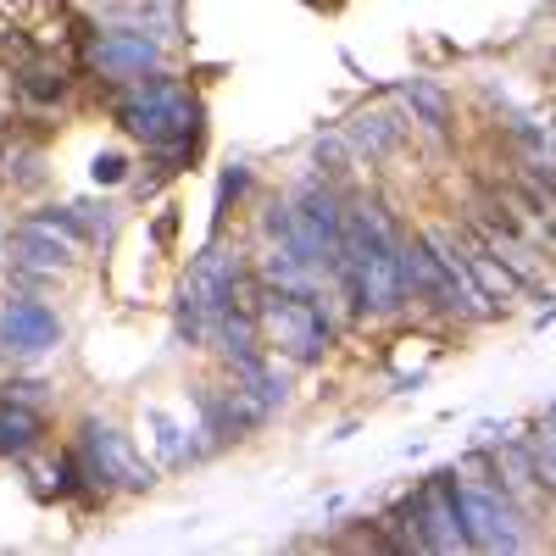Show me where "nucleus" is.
Instances as JSON below:
<instances>
[{"mask_svg": "<svg viewBox=\"0 0 556 556\" xmlns=\"http://www.w3.org/2000/svg\"><path fill=\"white\" fill-rule=\"evenodd\" d=\"M0 345H7L12 356L51 351V345H62V317L45 306V301L12 295L7 306H0Z\"/></svg>", "mask_w": 556, "mask_h": 556, "instance_id": "7", "label": "nucleus"}, {"mask_svg": "<svg viewBox=\"0 0 556 556\" xmlns=\"http://www.w3.org/2000/svg\"><path fill=\"white\" fill-rule=\"evenodd\" d=\"M256 334L273 356H290V362H317L329 351L334 329L306 295H290V290H262L256 301Z\"/></svg>", "mask_w": 556, "mask_h": 556, "instance_id": "3", "label": "nucleus"}, {"mask_svg": "<svg viewBox=\"0 0 556 556\" xmlns=\"http://www.w3.org/2000/svg\"><path fill=\"white\" fill-rule=\"evenodd\" d=\"M146 424L156 429V445H162V456H167V462H190V456H195L190 445L178 440V424H173L167 412H146Z\"/></svg>", "mask_w": 556, "mask_h": 556, "instance_id": "18", "label": "nucleus"}, {"mask_svg": "<svg viewBox=\"0 0 556 556\" xmlns=\"http://www.w3.org/2000/svg\"><path fill=\"white\" fill-rule=\"evenodd\" d=\"M401 101L412 106V117L424 123L429 134H445L451 128V101H445V89H434L429 78H406L401 84Z\"/></svg>", "mask_w": 556, "mask_h": 556, "instance_id": "14", "label": "nucleus"}, {"mask_svg": "<svg viewBox=\"0 0 556 556\" xmlns=\"http://www.w3.org/2000/svg\"><path fill=\"white\" fill-rule=\"evenodd\" d=\"M451 479H456V506H462V523H468L473 551H523V545H529V534H523V506L506 495L490 473L462 468V473H451Z\"/></svg>", "mask_w": 556, "mask_h": 556, "instance_id": "4", "label": "nucleus"}, {"mask_svg": "<svg viewBox=\"0 0 556 556\" xmlns=\"http://www.w3.org/2000/svg\"><path fill=\"white\" fill-rule=\"evenodd\" d=\"M401 285L417 301H440V306L456 312V285H451L445 262L429 251V240H401Z\"/></svg>", "mask_w": 556, "mask_h": 556, "instance_id": "10", "label": "nucleus"}, {"mask_svg": "<svg viewBox=\"0 0 556 556\" xmlns=\"http://www.w3.org/2000/svg\"><path fill=\"white\" fill-rule=\"evenodd\" d=\"M495 484L513 495L523 513H534V506L545 501V484H540L534 462H529V445H506V451H495Z\"/></svg>", "mask_w": 556, "mask_h": 556, "instance_id": "12", "label": "nucleus"}, {"mask_svg": "<svg viewBox=\"0 0 556 556\" xmlns=\"http://www.w3.org/2000/svg\"><path fill=\"white\" fill-rule=\"evenodd\" d=\"M84 473L96 484H128V490H146L156 479L146 462L134 456V445L106 424H84Z\"/></svg>", "mask_w": 556, "mask_h": 556, "instance_id": "5", "label": "nucleus"}, {"mask_svg": "<svg viewBox=\"0 0 556 556\" xmlns=\"http://www.w3.org/2000/svg\"><path fill=\"white\" fill-rule=\"evenodd\" d=\"M351 146L362 151V156H390L395 146H401V134H406V123H395V112H362V117H351Z\"/></svg>", "mask_w": 556, "mask_h": 556, "instance_id": "13", "label": "nucleus"}, {"mask_svg": "<svg viewBox=\"0 0 556 556\" xmlns=\"http://www.w3.org/2000/svg\"><path fill=\"white\" fill-rule=\"evenodd\" d=\"M529 462H534L540 484L556 495V429H551V424H545L540 434H529Z\"/></svg>", "mask_w": 556, "mask_h": 556, "instance_id": "17", "label": "nucleus"}, {"mask_svg": "<svg viewBox=\"0 0 556 556\" xmlns=\"http://www.w3.org/2000/svg\"><path fill=\"white\" fill-rule=\"evenodd\" d=\"M473 235H479V245L501 262V267H513L523 285H534V278L545 273V256H540V245L534 240H523L513 223H506L501 212H490V206H479L473 212Z\"/></svg>", "mask_w": 556, "mask_h": 556, "instance_id": "8", "label": "nucleus"}, {"mask_svg": "<svg viewBox=\"0 0 556 556\" xmlns=\"http://www.w3.org/2000/svg\"><path fill=\"white\" fill-rule=\"evenodd\" d=\"M23 96H34V101H56L62 89H67V73L62 67H51V62H34V67H23Z\"/></svg>", "mask_w": 556, "mask_h": 556, "instance_id": "16", "label": "nucleus"}, {"mask_svg": "<svg viewBox=\"0 0 556 556\" xmlns=\"http://www.w3.org/2000/svg\"><path fill=\"white\" fill-rule=\"evenodd\" d=\"M462 262H468L473 285L484 290V301H490V306H513V301H518V295L529 290L523 278H518L513 267H501V262H495V256H490V251H484V245L473 240V235H462Z\"/></svg>", "mask_w": 556, "mask_h": 556, "instance_id": "11", "label": "nucleus"}, {"mask_svg": "<svg viewBox=\"0 0 556 556\" xmlns=\"http://www.w3.org/2000/svg\"><path fill=\"white\" fill-rule=\"evenodd\" d=\"M390 523L401 529V551H473L468 540V523H462V506H456V479L451 473H434L424 479V490H417L412 501H401Z\"/></svg>", "mask_w": 556, "mask_h": 556, "instance_id": "2", "label": "nucleus"}, {"mask_svg": "<svg viewBox=\"0 0 556 556\" xmlns=\"http://www.w3.org/2000/svg\"><path fill=\"white\" fill-rule=\"evenodd\" d=\"M195 101L184 96V84L167 78V73H139V78H123L117 89V123L128 134H139L146 146H184L195 134Z\"/></svg>", "mask_w": 556, "mask_h": 556, "instance_id": "1", "label": "nucleus"}, {"mask_svg": "<svg viewBox=\"0 0 556 556\" xmlns=\"http://www.w3.org/2000/svg\"><path fill=\"white\" fill-rule=\"evenodd\" d=\"M89 178H96V184H123V178H128V162H123L117 151H106V156L89 162Z\"/></svg>", "mask_w": 556, "mask_h": 556, "instance_id": "19", "label": "nucleus"}, {"mask_svg": "<svg viewBox=\"0 0 556 556\" xmlns=\"http://www.w3.org/2000/svg\"><path fill=\"white\" fill-rule=\"evenodd\" d=\"M39 412L34 406H0V456H23L39 440Z\"/></svg>", "mask_w": 556, "mask_h": 556, "instance_id": "15", "label": "nucleus"}, {"mask_svg": "<svg viewBox=\"0 0 556 556\" xmlns=\"http://www.w3.org/2000/svg\"><path fill=\"white\" fill-rule=\"evenodd\" d=\"M406 301V285H401V235H384L374 240L356 262V306L362 312H395Z\"/></svg>", "mask_w": 556, "mask_h": 556, "instance_id": "6", "label": "nucleus"}, {"mask_svg": "<svg viewBox=\"0 0 556 556\" xmlns=\"http://www.w3.org/2000/svg\"><path fill=\"white\" fill-rule=\"evenodd\" d=\"M89 62H96V73H106V78H139V73H156L162 67V45L146 28L101 34L96 45H89Z\"/></svg>", "mask_w": 556, "mask_h": 556, "instance_id": "9", "label": "nucleus"}, {"mask_svg": "<svg viewBox=\"0 0 556 556\" xmlns=\"http://www.w3.org/2000/svg\"><path fill=\"white\" fill-rule=\"evenodd\" d=\"M551 429H556V406H551Z\"/></svg>", "mask_w": 556, "mask_h": 556, "instance_id": "20", "label": "nucleus"}]
</instances>
